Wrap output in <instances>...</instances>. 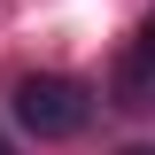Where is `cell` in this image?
Returning <instances> with one entry per match:
<instances>
[{
    "label": "cell",
    "mask_w": 155,
    "mask_h": 155,
    "mask_svg": "<svg viewBox=\"0 0 155 155\" xmlns=\"http://www.w3.org/2000/svg\"><path fill=\"white\" fill-rule=\"evenodd\" d=\"M8 109H16V124H23L31 140H70V132H85V116H93V93H85L78 78L39 70V78H16Z\"/></svg>",
    "instance_id": "1"
},
{
    "label": "cell",
    "mask_w": 155,
    "mask_h": 155,
    "mask_svg": "<svg viewBox=\"0 0 155 155\" xmlns=\"http://www.w3.org/2000/svg\"><path fill=\"white\" fill-rule=\"evenodd\" d=\"M140 54H147V62H155V16H147V31H140Z\"/></svg>",
    "instance_id": "2"
},
{
    "label": "cell",
    "mask_w": 155,
    "mask_h": 155,
    "mask_svg": "<svg viewBox=\"0 0 155 155\" xmlns=\"http://www.w3.org/2000/svg\"><path fill=\"white\" fill-rule=\"evenodd\" d=\"M124 155H155V147H124Z\"/></svg>",
    "instance_id": "3"
}]
</instances>
